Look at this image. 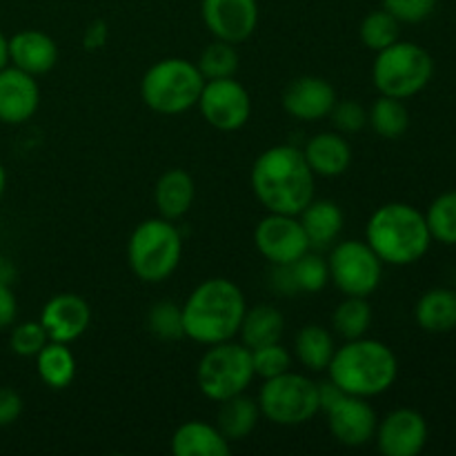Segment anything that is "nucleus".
I'll use <instances>...</instances> for the list:
<instances>
[{"label":"nucleus","mask_w":456,"mask_h":456,"mask_svg":"<svg viewBox=\"0 0 456 456\" xmlns=\"http://www.w3.org/2000/svg\"><path fill=\"white\" fill-rule=\"evenodd\" d=\"M323 412L328 417L330 435L341 445L361 448V445H368L374 439L379 419L372 405L363 396H352L343 392Z\"/></svg>","instance_id":"obj_14"},{"label":"nucleus","mask_w":456,"mask_h":456,"mask_svg":"<svg viewBox=\"0 0 456 456\" xmlns=\"http://www.w3.org/2000/svg\"><path fill=\"white\" fill-rule=\"evenodd\" d=\"M22 414V399L12 387H0V428L12 426Z\"/></svg>","instance_id":"obj_40"},{"label":"nucleus","mask_w":456,"mask_h":456,"mask_svg":"<svg viewBox=\"0 0 456 456\" xmlns=\"http://www.w3.org/2000/svg\"><path fill=\"white\" fill-rule=\"evenodd\" d=\"M414 321L423 332H452L456 328V289L435 288L421 294L414 305Z\"/></svg>","instance_id":"obj_24"},{"label":"nucleus","mask_w":456,"mask_h":456,"mask_svg":"<svg viewBox=\"0 0 456 456\" xmlns=\"http://www.w3.org/2000/svg\"><path fill=\"white\" fill-rule=\"evenodd\" d=\"M18 316V301L7 281H0V330L13 325Z\"/></svg>","instance_id":"obj_41"},{"label":"nucleus","mask_w":456,"mask_h":456,"mask_svg":"<svg viewBox=\"0 0 456 456\" xmlns=\"http://www.w3.org/2000/svg\"><path fill=\"white\" fill-rule=\"evenodd\" d=\"M423 216L432 240L441 245H456V190L436 196Z\"/></svg>","instance_id":"obj_31"},{"label":"nucleus","mask_w":456,"mask_h":456,"mask_svg":"<svg viewBox=\"0 0 456 456\" xmlns=\"http://www.w3.org/2000/svg\"><path fill=\"white\" fill-rule=\"evenodd\" d=\"M9 65V53H7V38H4V34L0 31V69L3 67Z\"/></svg>","instance_id":"obj_44"},{"label":"nucleus","mask_w":456,"mask_h":456,"mask_svg":"<svg viewBox=\"0 0 456 456\" xmlns=\"http://www.w3.org/2000/svg\"><path fill=\"white\" fill-rule=\"evenodd\" d=\"M298 221H301L303 232L310 240V248H328V245H332L343 232V225H346L343 209L334 200L328 199H312L305 205V209L298 214Z\"/></svg>","instance_id":"obj_22"},{"label":"nucleus","mask_w":456,"mask_h":456,"mask_svg":"<svg viewBox=\"0 0 456 456\" xmlns=\"http://www.w3.org/2000/svg\"><path fill=\"white\" fill-rule=\"evenodd\" d=\"M281 102L292 118L314 123V120L328 118L332 107L337 105V92L332 83L321 76H301L285 87Z\"/></svg>","instance_id":"obj_17"},{"label":"nucleus","mask_w":456,"mask_h":456,"mask_svg":"<svg viewBox=\"0 0 456 456\" xmlns=\"http://www.w3.org/2000/svg\"><path fill=\"white\" fill-rule=\"evenodd\" d=\"M334 350V337L330 330L323 325H305L298 330L297 338H294V354L301 361L303 368L310 372H323L328 370L330 361H332Z\"/></svg>","instance_id":"obj_27"},{"label":"nucleus","mask_w":456,"mask_h":456,"mask_svg":"<svg viewBox=\"0 0 456 456\" xmlns=\"http://www.w3.org/2000/svg\"><path fill=\"white\" fill-rule=\"evenodd\" d=\"M181 310L185 337L209 347L239 337L248 303L234 281L216 276L196 285Z\"/></svg>","instance_id":"obj_2"},{"label":"nucleus","mask_w":456,"mask_h":456,"mask_svg":"<svg viewBox=\"0 0 456 456\" xmlns=\"http://www.w3.org/2000/svg\"><path fill=\"white\" fill-rule=\"evenodd\" d=\"M36 370L40 381L52 390H65L76 377V359L67 343L49 341L36 354Z\"/></svg>","instance_id":"obj_28"},{"label":"nucleus","mask_w":456,"mask_h":456,"mask_svg":"<svg viewBox=\"0 0 456 456\" xmlns=\"http://www.w3.org/2000/svg\"><path fill=\"white\" fill-rule=\"evenodd\" d=\"M330 120L338 134L350 136V134H359L368 125V110L356 101H337V105L330 111Z\"/></svg>","instance_id":"obj_38"},{"label":"nucleus","mask_w":456,"mask_h":456,"mask_svg":"<svg viewBox=\"0 0 456 456\" xmlns=\"http://www.w3.org/2000/svg\"><path fill=\"white\" fill-rule=\"evenodd\" d=\"M196 185L190 172L181 167L167 169L160 174L154 187V203L159 208V214L167 221H178L185 216L194 205Z\"/></svg>","instance_id":"obj_21"},{"label":"nucleus","mask_w":456,"mask_h":456,"mask_svg":"<svg viewBox=\"0 0 456 456\" xmlns=\"http://www.w3.org/2000/svg\"><path fill=\"white\" fill-rule=\"evenodd\" d=\"M258 419H261L258 401L249 399L243 392V395H236L232 399L223 401L221 408H218L216 428L232 444V441L248 439L254 432V428L258 426Z\"/></svg>","instance_id":"obj_25"},{"label":"nucleus","mask_w":456,"mask_h":456,"mask_svg":"<svg viewBox=\"0 0 456 456\" xmlns=\"http://www.w3.org/2000/svg\"><path fill=\"white\" fill-rule=\"evenodd\" d=\"M436 3L439 0H383V9L401 25H419L435 13Z\"/></svg>","instance_id":"obj_39"},{"label":"nucleus","mask_w":456,"mask_h":456,"mask_svg":"<svg viewBox=\"0 0 456 456\" xmlns=\"http://www.w3.org/2000/svg\"><path fill=\"white\" fill-rule=\"evenodd\" d=\"M372 325V305L363 297H346L332 314V328L346 341L365 337Z\"/></svg>","instance_id":"obj_30"},{"label":"nucleus","mask_w":456,"mask_h":456,"mask_svg":"<svg viewBox=\"0 0 456 456\" xmlns=\"http://www.w3.org/2000/svg\"><path fill=\"white\" fill-rule=\"evenodd\" d=\"M254 245L272 265H292L312 249L298 216L272 212H267V216L256 223Z\"/></svg>","instance_id":"obj_12"},{"label":"nucleus","mask_w":456,"mask_h":456,"mask_svg":"<svg viewBox=\"0 0 456 456\" xmlns=\"http://www.w3.org/2000/svg\"><path fill=\"white\" fill-rule=\"evenodd\" d=\"M200 116L205 123L218 132H236L243 127L252 114V98L249 92L232 76V78L205 80L199 102Z\"/></svg>","instance_id":"obj_11"},{"label":"nucleus","mask_w":456,"mask_h":456,"mask_svg":"<svg viewBox=\"0 0 456 456\" xmlns=\"http://www.w3.org/2000/svg\"><path fill=\"white\" fill-rule=\"evenodd\" d=\"M49 343L47 332L40 325V321H27V323L16 325L9 337V346H12L13 354L25 356V359H36L40 350Z\"/></svg>","instance_id":"obj_37"},{"label":"nucleus","mask_w":456,"mask_h":456,"mask_svg":"<svg viewBox=\"0 0 456 456\" xmlns=\"http://www.w3.org/2000/svg\"><path fill=\"white\" fill-rule=\"evenodd\" d=\"M428 421L412 408H396L377 423L374 441L383 456H417L428 444Z\"/></svg>","instance_id":"obj_13"},{"label":"nucleus","mask_w":456,"mask_h":456,"mask_svg":"<svg viewBox=\"0 0 456 456\" xmlns=\"http://www.w3.org/2000/svg\"><path fill=\"white\" fill-rule=\"evenodd\" d=\"M368 125L374 134L387 141L401 138L410 127V111L403 101L392 96H379L368 111Z\"/></svg>","instance_id":"obj_29"},{"label":"nucleus","mask_w":456,"mask_h":456,"mask_svg":"<svg viewBox=\"0 0 456 456\" xmlns=\"http://www.w3.org/2000/svg\"><path fill=\"white\" fill-rule=\"evenodd\" d=\"M289 267H292V274H294V281H297L298 292L314 294V292H321V289L330 283L328 261H325L323 256H319V254L305 252Z\"/></svg>","instance_id":"obj_35"},{"label":"nucleus","mask_w":456,"mask_h":456,"mask_svg":"<svg viewBox=\"0 0 456 456\" xmlns=\"http://www.w3.org/2000/svg\"><path fill=\"white\" fill-rule=\"evenodd\" d=\"M200 16L216 40L240 45L256 31V0H200Z\"/></svg>","instance_id":"obj_15"},{"label":"nucleus","mask_w":456,"mask_h":456,"mask_svg":"<svg viewBox=\"0 0 456 456\" xmlns=\"http://www.w3.org/2000/svg\"><path fill=\"white\" fill-rule=\"evenodd\" d=\"M254 377L256 374H254L252 350L243 343L232 341L209 346L196 368L199 390L203 392L205 399L216 401V403L243 395Z\"/></svg>","instance_id":"obj_9"},{"label":"nucleus","mask_w":456,"mask_h":456,"mask_svg":"<svg viewBox=\"0 0 456 456\" xmlns=\"http://www.w3.org/2000/svg\"><path fill=\"white\" fill-rule=\"evenodd\" d=\"M203 85L205 78L196 62L187 58H163L142 76L141 98L156 114H185L196 107Z\"/></svg>","instance_id":"obj_6"},{"label":"nucleus","mask_w":456,"mask_h":456,"mask_svg":"<svg viewBox=\"0 0 456 456\" xmlns=\"http://www.w3.org/2000/svg\"><path fill=\"white\" fill-rule=\"evenodd\" d=\"M270 283L272 289H274L276 294H281V297H294V294H298L297 281H294L292 267L289 265H274Z\"/></svg>","instance_id":"obj_42"},{"label":"nucleus","mask_w":456,"mask_h":456,"mask_svg":"<svg viewBox=\"0 0 456 456\" xmlns=\"http://www.w3.org/2000/svg\"><path fill=\"white\" fill-rule=\"evenodd\" d=\"M92 323V310L83 297L71 292L56 294L49 298L40 312V325L47 332L49 341L74 343L83 337Z\"/></svg>","instance_id":"obj_16"},{"label":"nucleus","mask_w":456,"mask_h":456,"mask_svg":"<svg viewBox=\"0 0 456 456\" xmlns=\"http://www.w3.org/2000/svg\"><path fill=\"white\" fill-rule=\"evenodd\" d=\"M183 256V239L174 221L147 218L127 240L129 270L142 283H163L176 272Z\"/></svg>","instance_id":"obj_5"},{"label":"nucleus","mask_w":456,"mask_h":456,"mask_svg":"<svg viewBox=\"0 0 456 456\" xmlns=\"http://www.w3.org/2000/svg\"><path fill=\"white\" fill-rule=\"evenodd\" d=\"M40 89L36 76L18 69L3 67L0 69V123L22 125L38 111Z\"/></svg>","instance_id":"obj_18"},{"label":"nucleus","mask_w":456,"mask_h":456,"mask_svg":"<svg viewBox=\"0 0 456 456\" xmlns=\"http://www.w3.org/2000/svg\"><path fill=\"white\" fill-rule=\"evenodd\" d=\"M435 76V58L426 47L410 40H396L377 52L372 62V83L381 96L405 101L421 94Z\"/></svg>","instance_id":"obj_7"},{"label":"nucleus","mask_w":456,"mask_h":456,"mask_svg":"<svg viewBox=\"0 0 456 456\" xmlns=\"http://www.w3.org/2000/svg\"><path fill=\"white\" fill-rule=\"evenodd\" d=\"M258 408L261 417L274 426H303L321 412L319 383L292 370L274 379H265L258 392Z\"/></svg>","instance_id":"obj_8"},{"label":"nucleus","mask_w":456,"mask_h":456,"mask_svg":"<svg viewBox=\"0 0 456 456\" xmlns=\"http://www.w3.org/2000/svg\"><path fill=\"white\" fill-rule=\"evenodd\" d=\"M107 34H110V29H107V22L105 20H94L92 25L85 29V36H83V43L87 49H101L102 45L107 43Z\"/></svg>","instance_id":"obj_43"},{"label":"nucleus","mask_w":456,"mask_h":456,"mask_svg":"<svg viewBox=\"0 0 456 456\" xmlns=\"http://www.w3.org/2000/svg\"><path fill=\"white\" fill-rule=\"evenodd\" d=\"M307 165L314 176L337 178L350 169L352 165V145L347 138L338 132H323L310 138L303 150Z\"/></svg>","instance_id":"obj_20"},{"label":"nucleus","mask_w":456,"mask_h":456,"mask_svg":"<svg viewBox=\"0 0 456 456\" xmlns=\"http://www.w3.org/2000/svg\"><path fill=\"white\" fill-rule=\"evenodd\" d=\"M249 181L258 203L272 214L298 216L314 199L316 176L294 145H274L258 154Z\"/></svg>","instance_id":"obj_1"},{"label":"nucleus","mask_w":456,"mask_h":456,"mask_svg":"<svg viewBox=\"0 0 456 456\" xmlns=\"http://www.w3.org/2000/svg\"><path fill=\"white\" fill-rule=\"evenodd\" d=\"M365 243L383 265H414L432 245L423 212L410 203H386L374 209L365 227Z\"/></svg>","instance_id":"obj_4"},{"label":"nucleus","mask_w":456,"mask_h":456,"mask_svg":"<svg viewBox=\"0 0 456 456\" xmlns=\"http://www.w3.org/2000/svg\"><path fill=\"white\" fill-rule=\"evenodd\" d=\"M328 374L330 381L347 395L372 399L395 386L399 359L390 346L377 338H350L346 346L334 350Z\"/></svg>","instance_id":"obj_3"},{"label":"nucleus","mask_w":456,"mask_h":456,"mask_svg":"<svg viewBox=\"0 0 456 456\" xmlns=\"http://www.w3.org/2000/svg\"><path fill=\"white\" fill-rule=\"evenodd\" d=\"M172 452L176 456H227L232 448L216 426L187 421L172 435Z\"/></svg>","instance_id":"obj_23"},{"label":"nucleus","mask_w":456,"mask_h":456,"mask_svg":"<svg viewBox=\"0 0 456 456\" xmlns=\"http://www.w3.org/2000/svg\"><path fill=\"white\" fill-rule=\"evenodd\" d=\"M330 281L346 297H363L377 292L383 279V261L365 240H341L328 258Z\"/></svg>","instance_id":"obj_10"},{"label":"nucleus","mask_w":456,"mask_h":456,"mask_svg":"<svg viewBox=\"0 0 456 456\" xmlns=\"http://www.w3.org/2000/svg\"><path fill=\"white\" fill-rule=\"evenodd\" d=\"M252 363H254V374L265 381V379H274L279 377V374L292 370V354L281 346V341L270 343V346L254 347Z\"/></svg>","instance_id":"obj_36"},{"label":"nucleus","mask_w":456,"mask_h":456,"mask_svg":"<svg viewBox=\"0 0 456 456\" xmlns=\"http://www.w3.org/2000/svg\"><path fill=\"white\" fill-rule=\"evenodd\" d=\"M4 190H7V172H4V165L0 163V199L4 196Z\"/></svg>","instance_id":"obj_45"},{"label":"nucleus","mask_w":456,"mask_h":456,"mask_svg":"<svg viewBox=\"0 0 456 456\" xmlns=\"http://www.w3.org/2000/svg\"><path fill=\"white\" fill-rule=\"evenodd\" d=\"M147 328L160 341H178L185 337V328H183V310L181 305L172 301H160L151 305L150 314H147Z\"/></svg>","instance_id":"obj_34"},{"label":"nucleus","mask_w":456,"mask_h":456,"mask_svg":"<svg viewBox=\"0 0 456 456\" xmlns=\"http://www.w3.org/2000/svg\"><path fill=\"white\" fill-rule=\"evenodd\" d=\"M285 321L279 307L274 305H256L245 312L243 323H240L239 337L240 343L249 350L270 343H279L283 337Z\"/></svg>","instance_id":"obj_26"},{"label":"nucleus","mask_w":456,"mask_h":456,"mask_svg":"<svg viewBox=\"0 0 456 456\" xmlns=\"http://www.w3.org/2000/svg\"><path fill=\"white\" fill-rule=\"evenodd\" d=\"M239 52L236 45L225 43V40H214L208 47L200 52L199 58V69L205 80H216V78H232L239 71Z\"/></svg>","instance_id":"obj_32"},{"label":"nucleus","mask_w":456,"mask_h":456,"mask_svg":"<svg viewBox=\"0 0 456 456\" xmlns=\"http://www.w3.org/2000/svg\"><path fill=\"white\" fill-rule=\"evenodd\" d=\"M359 36L365 47L372 49V52H381V49L390 47L392 43L399 40L401 22L390 12L379 9V12L368 13L363 18L359 27Z\"/></svg>","instance_id":"obj_33"},{"label":"nucleus","mask_w":456,"mask_h":456,"mask_svg":"<svg viewBox=\"0 0 456 456\" xmlns=\"http://www.w3.org/2000/svg\"><path fill=\"white\" fill-rule=\"evenodd\" d=\"M9 62L31 76L52 71L58 62V45L40 29H22L7 38Z\"/></svg>","instance_id":"obj_19"}]
</instances>
